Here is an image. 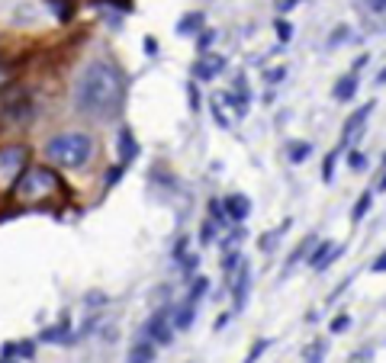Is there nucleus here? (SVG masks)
I'll list each match as a JSON object with an SVG mask.
<instances>
[{"label": "nucleus", "mask_w": 386, "mask_h": 363, "mask_svg": "<svg viewBox=\"0 0 386 363\" xmlns=\"http://www.w3.org/2000/svg\"><path fill=\"white\" fill-rule=\"evenodd\" d=\"M126 103V74L113 61H91L77 77L75 106L93 122H113Z\"/></svg>", "instance_id": "1"}, {"label": "nucleus", "mask_w": 386, "mask_h": 363, "mask_svg": "<svg viewBox=\"0 0 386 363\" xmlns=\"http://www.w3.org/2000/svg\"><path fill=\"white\" fill-rule=\"evenodd\" d=\"M10 200L17 203V212H33V209H59L61 203L71 200V190L65 186V180L55 174L52 168L43 164H29L23 177L13 184Z\"/></svg>", "instance_id": "2"}, {"label": "nucleus", "mask_w": 386, "mask_h": 363, "mask_svg": "<svg viewBox=\"0 0 386 363\" xmlns=\"http://www.w3.org/2000/svg\"><path fill=\"white\" fill-rule=\"evenodd\" d=\"M45 154L61 168H84L93 154V138L87 132H61L45 145Z\"/></svg>", "instance_id": "3"}, {"label": "nucleus", "mask_w": 386, "mask_h": 363, "mask_svg": "<svg viewBox=\"0 0 386 363\" xmlns=\"http://www.w3.org/2000/svg\"><path fill=\"white\" fill-rule=\"evenodd\" d=\"M26 161H29V148L26 145H3L0 148V184L13 190V184L29 170Z\"/></svg>", "instance_id": "4"}, {"label": "nucleus", "mask_w": 386, "mask_h": 363, "mask_svg": "<svg viewBox=\"0 0 386 363\" xmlns=\"http://www.w3.org/2000/svg\"><path fill=\"white\" fill-rule=\"evenodd\" d=\"M0 116L7 119L10 126H23V122H29V116H33L29 90H23V87H10V90L3 93V100H0Z\"/></svg>", "instance_id": "5"}, {"label": "nucleus", "mask_w": 386, "mask_h": 363, "mask_svg": "<svg viewBox=\"0 0 386 363\" xmlns=\"http://www.w3.org/2000/svg\"><path fill=\"white\" fill-rule=\"evenodd\" d=\"M142 341H151V344H171L174 341V325H171V309H161L155 312L142 328Z\"/></svg>", "instance_id": "6"}, {"label": "nucleus", "mask_w": 386, "mask_h": 363, "mask_svg": "<svg viewBox=\"0 0 386 363\" xmlns=\"http://www.w3.org/2000/svg\"><path fill=\"white\" fill-rule=\"evenodd\" d=\"M248 289H252V264L245 261L238 267V277L232 283V302H236V312H242L245 302H248Z\"/></svg>", "instance_id": "7"}, {"label": "nucleus", "mask_w": 386, "mask_h": 363, "mask_svg": "<svg viewBox=\"0 0 386 363\" xmlns=\"http://www.w3.org/2000/svg\"><path fill=\"white\" fill-rule=\"evenodd\" d=\"M373 106H377V103L370 100V103H364L361 110H354L351 116L344 119V129H341V142H344V145H351V138L357 136V132H361V126L367 122V116L373 113Z\"/></svg>", "instance_id": "8"}, {"label": "nucleus", "mask_w": 386, "mask_h": 363, "mask_svg": "<svg viewBox=\"0 0 386 363\" xmlns=\"http://www.w3.org/2000/svg\"><path fill=\"white\" fill-rule=\"evenodd\" d=\"M226 68V58H219V55H206L193 65V81H213L219 71Z\"/></svg>", "instance_id": "9"}, {"label": "nucleus", "mask_w": 386, "mask_h": 363, "mask_svg": "<svg viewBox=\"0 0 386 363\" xmlns=\"http://www.w3.org/2000/svg\"><path fill=\"white\" fill-rule=\"evenodd\" d=\"M222 206H226V212H229V222H245L248 212H252L248 196H242V193H229L226 200H222Z\"/></svg>", "instance_id": "10"}, {"label": "nucleus", "mask_w": 386, "mask_h": 363, "mask_svg": "<svg viewBox=\"0 0 386 363\" xmlns=\"http://www.w3.org/2000/svg\"><path fill=\"white\" fill-rule=\"evenodd\" d=\"M116 154H119V164H129V161L139 154V145H135V136H132V129H129V126L119 129V136H116Z\"/></svg>", "instance_id": "11"}, {"label": "nucleus", "mask_w": 386, "mask_h": 363, "mask_svg": "<svg viewBox=\"0 0 386 363\" xmlns=\"http://www.w3.org/2000/svg\"><path fill=\"white\" fill-rule=\"evenodd\" d=\"M203 23H206V13H203V10H190V13L177 23V35H193V39H196V35L203 33Z\"/></svg>", "instance_id": "12"}, {"label": "nucleus", "mask_w": 386, "mask_h": 363, "mask_svg": "<svg viewBox=\"0 0 386 363\" xmlns=\"http://www.w3.org/2000/svg\"><path fill=\"white\" fill-rule=\"evenodd\" d=\"M0 350H3L7 360H33V357H36V341H20V344L7 341Z\"/></svg>", "instance_id": "13"}, {"label": "nucleus", "mask_w": 386, "mask_h": 363, "mask_svg": "<svg viewBox=\"0 0 386 363\" xmlns=\"http://www.w3.org/2000/svg\"><path fill=\"white\" fill-rule=\"evenodd\" d=\"M68 338H71V321L68 318H61L59 325H52V328H45L43 334H39L43 344H68Z\"/></svg>", "instance_id": "14"}, {"label": "nucleus", "mask_w": 386, "mask_h": 363, "mask_svg": "<svg viewBox=\"0 0 386 363\" xmlns=\"http://www.w3.org/2000/svg\"><path fill=\"white\" fill-rule=\"evenodd\" d=\"M354 93H357V74H351V71H348V74L338 77V84H335V100H338V103H348Z\"/></svg>", "instance_id": "15"}, {"label": "nucleus", "mask_w": 386, "mask_h": 363, "mask_svg": "<svg viewBox=\"0 0 386 363\" xmlns=\"http://www.w3.org/2000/svg\"><path fill=\"white\" fill-rule=\"evenodd\" d=\"M155 344L151 341H139L135 347H129V357H126V363H155Z\"/></svg>", "instance_id": "16"}, {"label": "nucleus", "mask_w": 386, "mask_h": 363, "mask_svg": "<svg viewBox=\"0 0 386 363\" xmlns=\"http://www.w3.org/2000/svg\"><path fill=\"white\" fill-rule=\"evenodd\" d=\"M312 245H319V241H316V235H309V238H306V241H302L300 248H293V254H290V257H286V264H284V271H293V267H296L300 261L312 257Z\"/></svg>", "instance_id": "17"}, {"label": "nucleus", "mask_w": 386, "mask_h": 363, "mask_svg": "<svg viewBox=\"0 0 386 363\" xmlns=\"http://www.w3.org/2000/svg\"><path fill=\"white\" fill-rule=\"evenodd\" d=\"M193 315H196V305H190V302H184L177 312H171V321H174V328L177 331H187L193 325Z\"/></svg>", "instance_id": "18"}, {"label": "nucleus", "mask_w": 386, "mask_h": 363, "mask_svg": "<svg viewBox=\"0 0 386 363\" xmlns=\"http://www.w3.org/2000/svg\"><path fill=\"white\" fill-rule=\"evenodd\" d=\"M370 206H373V190H364L361 200H357V203H354V209H351V222H361L364 216L370 212Z\"/></svg>", "instance_id": "19"}, {"label": "nucleus", "mask_w": 386, "mask_h": 363, "mask_svg": "<svg viewBox=\"0 0 386 363\" xmlns=\"http://www.w3.org/2000/svg\"><path fill=\"white\" fill-rule=\"evenodd\" d=\"M325 350H328L325 341H312V344L306 347V354H302V363H322L325 360Z\"/></svg>", "instance_id": "20"}, {"label": "nucleus", "mask_w": 386, "mask_h": 363, "mask_svg": "<svg viewBox=\"0 0 386 363\" xmlns=\"http://www.w3.org/2000/svg\"><path fill=\"white\" fill-rule=\"evenodd\" d=\"M20 68L13 65V61H0V90H10V84L17 81Z\"/></svg>", "instance_id": "21"}, {"label": "nucleus", "mask_w": 386, "mask_h": 363, "mask_svg": "<svg viewBox=\"0 0 386 363\" xmlns=\"http://www.w3.org/2000/svg\"><path fill=\"white\" fill-rule=\"evenodd\" d=\"M341 148H348V145L341 142L335 152L325 154V164H322V180H325V184H332V177H335V158H338V152H341Z\"/></svg>", "instance_id": "22"}, {"label": "nucleus", "mask_w": 386, "mask_h": 363, "mask_svg": "<svg viewBox=\"0 0 386 363\" xmlns=\"http://www.w3.org/2000/svg\"><path fill=\"white\" fill-rule=\"evenodd\" d=\"M268 347H270V338H258V341L252 344V350H248V357H245L242 363H258L261 357L268 354Z\"/></svg>", "instance_id": "23"}, {"label": "nucleus", "mask_w": 386, "mask_h": 363, "mask_svg": "<svg viewBox=\"0 0 386 363\" xmlns=\"http://www.w3.org/2000/svg\"><path fill=\"white\" fill-rule=\"evenodd\" d=\"M210 222L213 225H226L229 222V212L222 206V200H210Z\"/></svg>", "instance_id": "24"}, {"label": "nucleus", "mask_w": 386, "mask_h": 363, "mask_svg": "<svg viewBox=\"0 0 386 363\" xmlns=\"http://www.w3.org/2000/svg\"><path fill=\"white\" fill-rule=\"evenodd\" d=\"M206 289H210V280H206V277H196V280H193V287H190V296H187V302L196 305L203 299V293H206Z\"/></svg>", "instance_id": "25"}, {"label": "nucleus", "mask_w": 386, "mask_h": 363, "mask_svg": "<svg viewBox=\"0 0 386 363\" xmlns=\"http://www.w3.org/2000/svg\"><path fill=\"white\" fill-rule=\"evenodd\" d=\"M312 154V145L309 142H296V145H290V161L293 164H302V161Z\"/></svg>", "instance_id": "26"}, {"label": "nucleus", "mask_w": 386, "mask_h": 363, "mask_svg": "<svg viewBox=\"0 0 386 363\" xmlns=\"http://www.w3.org/2000/svg\"><path fill=\"white\" fill-rule=\"evenodd\" d=\"M373 360V344H361L357 350L348 354V363H370Z\"/></svg>", "instance_id": "27"}, {"label": "nucleus", "mask_w": 386, "mask_h": 363, "mask_svg": "<svg viewBox=\"0 0 386 363\" xmlns=\"http://www.w3.org/2000/svg\"><path fill=\"white\" fill-rule=\"evenodd\" d=\"M213 42H216V29H203V33L196 35V51L206 55V51L213 49Z\"/></svg>", "instance_id": "28"}, {"label": "nucleus", "mask_w": 386, "mask_h": 363, "mask_svg": "<svg viewBox=\"0 0 386 363\" xmlns=\"http://www.w3.org/2000/svg\"><path fill=\"white\" fill-rule=\"evenodd\" d=\"M286 228H290V222H284V225H280V232H286ZM280 232H268V235H261V251L270 254V248H277Z\"/></svg>", "instance_id": "29"}, {"label": "nucleus", "mask_w": 386, "mask_h": 363, "mask_svg": "<svg viewBox=\"0 0 386 363\" xmlns=\"http://www.w3.org/2000/svg\"><path fill=\"white\" fill-rule=\"evenodd\" d=\"M348 328H351V315H348V312L335 315V318H332V325H328V331H332V334H341V331H348Z\"/></svg>", "instance_id": "30"}, {"label": "nucleus", "mask_w": 386, "mask_h": 363, "mask_svg": "<svg viewBox=\"0 0 386 363\" xmlns=\"http://www.w3.org/2000/svg\"><path fill=\"white\" fill-rule=\"evenodd\" d=\"M187 103H190V113H200V87H196V81L187 84Z\"/></svg>", "instance_id": "31"}, {"label": "nucleus", "mask_w": 386, "mask_h": 363, "mask_svg": "<svg viewBox=\"0 0 386 363\" xmlns=\"http://www.w3.org/2000/svg\"><path fill=\"white\" fill-rule=\"evenodd\" d=\"M213 116H216V126H222V129L232 126V119L226 116V110H222V100H219V97L213 100Z\"/></svg>", "instance_id": "32"}, {"label": "nucleus", "mask_w": 386, "mask_h": 363, "mask_svg": "<svg viewBox=\"0 0 386 363\" xmlns=\"http://www.w3.org/2000/svg\"><path fill=\"white\" fill-rule=\"evenodd\" d=\"M348 35H351V29H348V26H335V33H332V39H328V49H338Z\"/></svg>", "instance_id": "33"}, {"label": "nucleus", "mask_w": 386, "mask_h": 363, "mask_svg": "<svg viewBox=\"0 0 386 363\" xmlns=\"http://www.w3.org/2000/svg\"><path fill=\"white\" fill-rule=\"evenodd\" d=\"M348 168H351V170H364V168H367V158H364L361 152H348Z\"/></svg>", "instance_id": "34"}, {"label": "nucleus", "mask_w": 386, "mask_h": 363, "mask_svg": "<svg viewBox=\"0 0 386 363\" xmlns=\"http://www.w3.org/2000/svg\"><path fill=\"white\" fill-rule=\"evenodd\" d=\"M274 29H277L280 42H290V35H293V26L286 23V19H277V23H274Z\"/></svg>", "instance_id": "35"}, {"label": "nucleus", "mask_w": 386, "mask_h": 363, "mask_svg": "<svg viewBox=\"0 0 386 363\" xmlns=\"http://www.w3.org/2000/svg\"><path fill=\"white\" fill-rule=\"evenodd\" d=\"M52 7L59 10V19H61V23H68V19L75 17V3H52Z\"/></svg>", "instance_id": "36"}, {"label": "nucleus", "mask_w": 386, "mask_h": 363, "mask_svg": "<svg viewBox=\"0 0 386 363\" xmlns=\"http://www.w3.org/2000/svg\"><path fill=\"white\" fill-rule=\"evenodd\" d=\"M123 174H126V164H116V168H109V174H107V190L116 184V180H123Z\"/></svg>", "instance_id": "37"}, {"label": "nucleus", "mask_w": 386, "mask_h": 363, "mask_svg": "<svg viewBox=\"0 0 386 363\" xmlns=\"http://www.w3.org/2000/svg\"><path fill=\"white\" fill-rule=\"evenodd\" d=\"M180 264H184V273L190 277V273L196 271V267H200V254H187V257H184Z\"/></svg>", "instance_id": "38"}, {"label": "nucleus", "mask_w": 386, "mask_h": 363, "mask_svg": "<svg viewBox=\"0 0 386 363\" xmlns=\"http://www.w3.org/2000/svg\"><path fill=\"white\" fill-rule=\"evenodd\" d=\"M213 235H216V225H213V222H203V228H200V241H203V245H210Z\"/></svg>", "instance_id": "39"}, {"label": "nucleus", "mask_w": 386, "mask_h": 363, "mask_svg": "<svg viewBox=\"0 0 386 363\" xmlns=\"http://www.w3.org/2000/svg\"><path fill=\"white\" fill-rule=\"evenodd\" d=\"M284 74H286L284 68H268L264 71V81H268V84H277V81H284Z\"/></svg>", "instance_id": "40"}, {"label": "nucleus", "mask_w": 386, "mask_h": 363, "mask_svg": "<svg viewBox=\"0 0 386 363\" xmlns=\"http://www.w3.org/2000/svg\"><path fill=\"white\" fill-rule=\"evenodd\" d=\"M370 271H373V273H386V251L373 257V264H370Z\"/></svg>", "instance_id": "41"}, {"label": "nucleus", "mask_w": 386, "mask_h": 363, "mask_svg": "<svg viewBox=\"0 0 386 363\" xmlns=\"http://www.w3.org/2000/svg\"><path fill=\"white\" fill-rule=\"evenodd\" d=\"M187 245H190V241H187V238H177V245H174V261H184V251H187Z\"/></svg>", "instance_id": "42"}, {"label": "nucleus", "mask_w": 386, "mask_h": 363, "mask_svg": "<svg viewBox=\"0 0 386 363\" xmlns=\"http://www.w3.org/2000/svg\"><path fill=\"white\" fill-rule=\"evenodd\" d=\"M84 302L93 309V305H103V302H107V296H103V293H91V296H87V299H84Z\"/></svg>", "instance_id": "43"}, {"label": "nucleus", "mask_w": 386, "mask_h": 363, "mask_svg": "<svg viewBox=\"0 0 386 363\" xmlns=\"http://www.w3.org/2000/svg\"><path fill=\"white\" fill-rule=\"evenodd\" d=\"M367 61H370V58H367V55H361V58L354 61V68H351V74H361V71H364V68H367Z\"/></svg>", "instance_id": "44"}, {"label": "nucleus", "mask_w": 386, "mask_h": 363, "mask_svg": "<svg viewBox=\"0 0 386 363\" xmlns=\"http://www.w3.org/2000/svg\"><path fill=\"white\" fill-rule=\"evenodd\" d=\"M300 3L296 0H286V3H277V13H290V10H296Z\"/></svg>", "instance_id": "45"}, {"label": "nucleus", "mask_w": 386, "mask_h": 363, "mask_svg": "<svg viewBox=\"0 0 386 363\" xmlns=\"http://www.w3.org/2000/svg\"><path fill=\"white\" fill-rule=\"evenodd\" d=\"M142 49L148 51V55H155V51H158V45H155V39H151V35H145V42H142Z\"/></svg>", "instance_id": "46"}, {"label": "nucleus", "mask_w": 386, "mask_h": 363, "mask_svg": "<svg viewBox=\"0 0 386 363\" xmlns=\"http://www.w3.org/2000/svg\"><path fill=\"white\" fill-rule=\"evenodd\" d=\"M226 325H229V315L222 312V315H219V318H216V325H213V331H222V328H226Z\"/></svg>", "instance_id": "47"}, {"label": "nucleus", "mask_w": 386, "mask_h": 363, "mask_svg": "<svg viewBox=\"0 0 386 363\" xmlns=\"http://www.w3.org/2000/svg\"><path fill=\"white\" fill-rule=\"evenodd\" d=\"M367 7L373 10V13H383V10H386V0H380V3H367Z\"/></svg>", "instance_id": "48"}, {"label": "nucleus", "mask_w": 386, "mask_h": 363, "mask_svg": "<svg viewBox=\"0 0 386 363\" xmlns=\"http://www.w3.org/2000/svg\"><path fill=\"white\" fill-rule=\"evenodd\" d=\"M373 84H386V68H383V71H380V74H377V81H373Z\"/></svg>", "instance_id": "49"}, {"label": "nucleus", "mask_w": 386, "mask_h": 363, "mask_svg": "<svg viewBox=\"0 0 386 363\" xmlns=\"http://www.w3.org/2000/svg\"><path fill=\"white\" fill-rule=\"evenodd\" d=\"M377 193H386V177H383V180H380V184H377Z\"/></svg>", "instance_id": "50"}, {"label": "nucleus", "mask_w": 386, "mask_h": 363, "mask_svg": "<svg viewBox=\"0 0 386 363\" xmlns=\"http://www.w3.org/2000/svg\"><path fill=\"white\" fill-rule=\"evenodd\" d=\"M0 363H20V360H7V357H0Z\"/></svg>", "instance_id": "51"}, {"label": "nucleus", "mask_w": 386, "mask_h": 363, "mask_svg": "<svg viewBox=\"0 0 386 363\" xmlns=\"http://www.w3.org/2000/svg\"><path fill=\"white\" fill-rule=\"evenodd\" d=\"M383 164H386V154H383Z\"/></svg>", "instance_id": "52"}]
</instances>
